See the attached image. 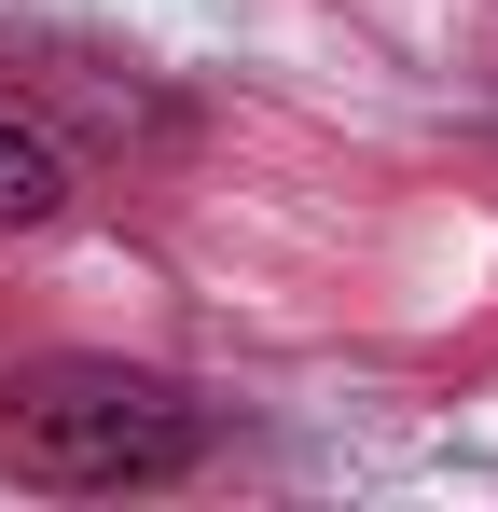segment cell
Masks as SVG:
<instances>
[{
	"label": "cell",
	"instance_id": "cell-1",
	"mask_svg": "<svg viewBox=\"0 0 498 512\" xmlns=\"http://www.w3.org/2000/svg\"><path fill=\"white\" fill-rule=\"evenodd\" d=\"M0 429H14V471L28 485H180L208 457V416L180 388H153V374H111V360L28 374Z\"/></svg>",
	"mask_w": 498,
	"mask_h": 512
},
{
	"label": "cell",
	"instance_id": "cell-2",
	"mask_svg": "<svg viewBox=\"0 0 498 512\" xmlns=\"http://www.w3.org/2000/svg\"><path fill=\"white\" fill-rule=\"evenodd\" d=\"M56 208H70V153L28 111H0V222H56Z\"/></svg>",
	"mask_w": 498,
	"mask_h": 512
}]
</instances>
